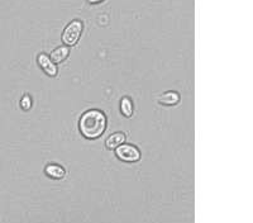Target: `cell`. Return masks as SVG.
I'll return each mask as SVG.
<instances>
[{
    "mask_svg": "<svg viewBox=\"0 0 253 223\" xmlns=\"http://www.w3.org/2000/svg\"><path fill=\"white\" fill-rule=\"evenodd\" d=\"M87 1H89L90 4H92V5H95V4H100V3H103L104 0H87Z\"/></svg>",
    "mask_w": 253,
    "mask_h": 223,
    "instance_id": "11",
    "label": "cell"
},
{
    "mask_svg": "<svg viewBox=\"0 0 253 223\" xmlns=\"http://www.w3.org/2000/svg\"><path fill=\"white\" fill-rule=\"evenodd\" d=\"M84 31V24L81 20L75 19L71 20L65 29H63L62 36H61V40H62L63 45L67 47H72L75 46L76 44L80 40L81 35H83Z\"/></svg>",
    "mask_w": 253,
    "mask_h": 223,
    "instance_id": "2",
    "label": "cell"
},
{
    "mask_svg": "<svg viewBox=\"0 0 253 223\" xmlns=\"http://www.w3.org/2000/svg\"><path fill=\"white\" fill-rule=\"evenodd\" d=\"M108 118L103 110L89 109L81 114L79 119V131L84 138L95 141L100 138L107 131Z\"/></svg>",
    "mask_w": 253,
    "mask_h": 223,
    "instance_id": "1",
    "label": "cell"
},
{
    "mask_svg": "<svg viewBox=\"0 0 253 223\" xmlns=\"http://www.w3.org/2000/svg\"><path fill=\"white\" fill-rule=\"evenodd\" d=\"M126 136L124 132H114V134H110L107 139H105V147L109 151H114L115 148L119 147L121 145H123L126 142Z\"/></svg>",
    "mask_w": 253,
    "mask_h": 223,
    "instance_id": "6",
    "label": "cell"
},
{
    "mask_svg": "<svg viewBox=\"0 0 253 223\" xmlns=\"http://www.w3.org/2000/svg\"><path fill=\"white\" fill-rule=\"evenodd\" d=\"M49 58H51L56 65L62 64L63 61H66L70 56V47L67 46H58L56 47L53 51L51 52V55H48Z\"/></svg>",
    "mask_w": 253,
    "mask_h": 223,
    "instance_id": "7",
    "label": "cell"
},
{
    "mask_svg": "<svg viewBox=\"0 0 253 223\" xmlns=\"http://www.w3.org/2000/svg\"><path fill=\"white\" fill-rule=\"evenodd\" d=\"M44 174L49 178V179L53 180H61L65 178L66 175V171L58 164H48L44 168Z\"/></svg>",
    "mask_w": 253,
    "mask_h": 223,
    "instance_id": "8",
    "label": "cell"
},
{
    "mask_svg": "<svg viewBox=\"0 0 253 223\" xmlns=\"http://www.w3.org/2000/svg\"><path fill=\"white\" fill-rule=\"evenodd\" d=\"M180 94L175 90H170V91H166V93L161 94V95L157 98L158 104L166 105V107H173V105H177L180 103Z\"/></svg>",
    "mask_w": 253,
    "mask_h": 223,
    "instance_id": "5",
    "label": "cell"
},
{
    "mask_svg": "<svg viewBox=\"0 0 253 223\" xmlns=\"http://www.w3.org/2000/svg\"><path fill=\"white\" fill-rule=\"evenodd\" d=\"M37 65L47 76L49 78H56L58 75V67L53 61L49 58L47 53H40L37 56Z\"/></svg>",
    "mask_w": 253,
    "mask_h": 223,
    "instance_id": "4",
    "label": "cell"
},
{
    "mask_svg": "<svg viewBox=\"0 0 253 223\" xmlns=\"http://www.w3.org/2000/svg\"><path fill=\"white\" fill-rule=\"evenodd\" d=\"M20 108L24 110V112H27V110H29L32 108V98L28 95V94H24L23 98L20 99V103H19Z\"/></svg>",
    "mask_w": 253,
    "mask_h": 223,
    "instance_id": "10",
    "label": "cell"
},
{
    "mask_svg": "<svg viewBox=\"0 0 253 223\" xmlns=\"http://www.w3.org/2000/svg\"><path fill=\"white\" fill-rule=\"evenodd\" d=\"M121 112L126 118H132L134 114V105L129 96H123L121 99Z\"/></svg>",
    "mask_w": 253,
    "mask_h": 223,
    "instance_id": "9",
    "label": "cell"
},
{
    "mask_svg": "<svg viewBox=\"0 0 253 223\" xmlns=\"http://www.w3.org/2000/svg\"><path fill=\"white\" fill-rule=\"evenodd\" d=\"M114 151L117 159L123 162H128V164H135V162H138L142 159L139 148L137 146L132 145V143H126L124 142L123 145L117 147Z\"/></svg>",
    "mask_w": 253,
    "mask_h": 223,
    "instance_id": "3",
    "label": "cell"
}]
</instances>
